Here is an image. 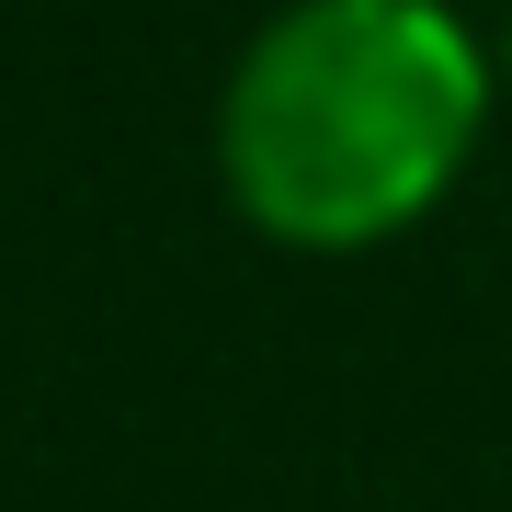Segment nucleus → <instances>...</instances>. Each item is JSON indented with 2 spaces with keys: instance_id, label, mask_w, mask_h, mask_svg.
Here are the masks:
<instances>
[{
  "instance_id": "f257e3e1",
  "label": "nucleus",
  "mask_w": 512,
  "mask_h": 512,
  "mask_svg": "<svg viewBox=\"0 0 512 512\" xmlns=\"http://www.w3.org/2000/svg\"><path fill=\"white\" fill-rule=\"evenodd\" d=\"M490 114L444 0H285L217 92V183L285 251H376L433 217Z\"/></svg>"
},
{
  "instance_id": "f03ea898",
  "label": "nucleus",
  "mask_w": 512,
  "mask_h": 512,
  "mask_svg": "<svg viewBox=\"0 0 512 512\" xmlns=\"http://www.w3.org/2000/svg\"><path fill=\"white\" fill-rule=\"evenodd\" d=\"M501 69H512V35H501Z\"/></svg>"
}]
</instances>
